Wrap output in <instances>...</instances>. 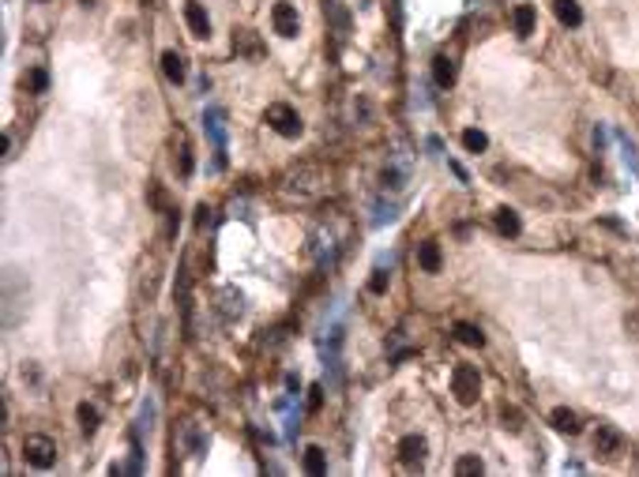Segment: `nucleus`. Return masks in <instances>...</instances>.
Listing matches in <instances>:
<instances>
[{"mask_svg":"<svg viewBox=\"0 0 639 477\" xmlns=\"http://www.w3.org/2000/svg\"><path fill=\"white\" fill-rule=\"evenodd\" d=\"M75 417H79V429H83L87 436H95V432H98V409L90 406V402H79Z\"/></svg>","mask_w":639,"mask_h":477,"instance_id":"obj_19","label":"nucleus"},{"mask_svg":"<svg viewBox=\"0 0 639 477\" xmlns=\"http://www.w3.org/2000/svg\"><path fill=\"white\" fill-rule=\"evenodd\" d=\"M305 470H309L312 477H324L327 473V455H324V447H305Z\"/></svg>","mask_w":639,"mask_h":477,"instance_id":"obj_17","label":"nucleus"},{"mask_svg":"<svg viewBox=\"0 0 639 477\" xmlns=\"http://www.w3.org/2000/svg\"><path fill=\"white\" fill-rule=\"evenodd\" d=\"M463 147H467L470 154H482L489 147V136L482 128H467V132H463Z\"/></svg>","mask_w":639,"mask_h":477,"instance_id":"obj_20","label":"nucleus"},{"mask_svg":"<svg viewBox=\"0 0 639 477\" xmlns=\"http://www.w3.org/2000/svg\"><path fill=\"white\" fill-rule=\"evenodd\" d=\"M184 23H189V31L196 38H211V16L204 11L199 0H189V4H184Z\"/></svg>","mask_w":639,"mask_h":477,"instance_id":"obj_8","label":"nucleus"},{"mask_svg":"<svg viewBox=\"0 0 639 477\" xmlns=\"http://www.w3.org/2000/svg\"><path fill=\"white\" fill-rule=\"evenodd\" d=\"M233 53H241V57H248V60H260L263 45L256 42V34H252V31H233Z\"/></svg>","mask_w":639,"mask_h":477,"instance_id":"obj_12","label":"nucleus"},{"mask_svg":"<svg viewBox=\"0 0 639 477\" xmlns=\"http://www.w3.org/2000/svg\"><path fill=\"white\" fill-rule=\"evenodd\" d=\"M455 75H459L455 60H451L448 53H436V57H433V79H436V83H440V87H451V83H455Z\"/></svg>","mask_w":639,"mask_h":477,"instance_id":"obj_13","label":"nucleus"},{"mask_svg":"<svg viewBox=\"0 0 639 477\" xmlns=\"http://www.w3.org/2000/svg\"><path fill=\"white\" fill-rule=\"evenodd\" d=\"M549 421H553L556 432H568V436H579V432H583L579 414H576V409H568V406H556L553 414H549Z\"/></svg>","mask_w":639,"mask_h":477,"instance_id":"obj_11","label":"nucleus"},{"mask_svg":"<svg viewBox=\"0 0 639 477\" xmlns=\"http://www.w3.org/2000/svg\"><path fill=\"white\" fill-rule=\"evenodd\" d=\"M369 289H372V294H384V289H388V271H372Z\"/></svg>","mask_w":639,"mask_h":477,"instance_id":"obj_25","label":"nucleus"},{"mask_svg":"<svg viewBox=\"0 0 639 477\" xmlns=\"http://www.w3.org/2000/svg\"><path fill=\"white\" fill-rule=\"evenodd\" d=\"M271 23H275V34H278V38H297V31H301L297 8L286 4V0H278V4L271 8Z\"/></svg>","mask_w":639,"mask_h":477,"instance_id":"obj_5","label":"nucleus"},{"mask_svg":"<svg viewBox=\"0 0 639 477\" xmlns=\"http://www.w3.org/2000/svg\"><path fill=\"white\" fill-rule=\"evenodd\" d=\"M500 421H504V429H508V432L523 429V414H519L515 406H504V409H500Z\"/></svg>","mask_w":639,"mask_h":477,"instance_id":"obj_24","label":"nucleus"},{"mask_svg":"<svg viewBox=\"0 0 639 477\" xmlns=\"http://www.w3.org/2000/svg\"><path fill=\"white\" fill-rule=\"evenodd\" d=\"M268 124H271L282 139H297V136H301V117H297L294 105H286V102L268 105Z\"/></svg>","mask_w":639,"mask_h":477,"instance_id":"obj_2","label":"nucleus"},{"mask_svg":"<svg viewBox=\"0 0 639 477\" xmlns=\"http://www.w3.org/2000/svg\"><path fill=\"white\" fill-rule=\"evenodd\" d=\"M492 226H497L500 237H519V230H523V226H519V215L508 210V207H500L497 215H492Z\"/></svg>","mask_w":639,"mask_h":477,"instance_id":"obj_15","label":"nucleus"},{"mask_svg":"<svg viewBox=\"0 0 639 477\" xmlns=\"http://www.w3.org/2000/svg\"><path fill=\"white\" fill-rule=\"evenodd\" d=\"M620 447H624L620 429H613V425H598V432H594V451H598V455H602V459H617Z\"/></svg>","mask_w":639,"mask_h":477,"instance_id":"obj_6","label":"nucleus"},{"mask_svg":"<svg viewBox=\"0 0 639 477\" xmlns=\"http://www.w3.org/2000/svg\"><path fill=\"white\" fill-rule=\"evenodd\" d=\"M23 87H26V90H34V95H42V90L49 87V75H46L42 68H34V72H26V75H23Z\"/></svg>","mask_w":639,"mask_h":477,"instance_id":"obj_22","label":"nucleus"},{"mask_svg":"<svg viewBox=\"0 0 639 477\" xmlns=\"http://www.w3.org/2000/svg\"><path fill=\"white\" fill-rule=\"evenodd\" d=\"M23 459L31 462L38 470H49L53 462H57V444L49 440V436H26L23 440Z\"/></svg>","mask_w":639,"mask_h":477,"instance_id":"obj_3","label":"nucleus"},{"mask_svg":"<svg viewBox=\"0 0 639 477\" xmlns=\"http://www.w3.org/2000/svg\"><path fill=\"white\" fill-rule=\"evenodd\" d=\"M512 26H515L519 38H530V34H534V26H538V11H534V4H519V8L512 11Z\"/></svg>","mask_w":639,"mask_h":477,"instance_id":"obj_10","label":"nucleus"},{"mask_svg":"<svg viewBox=\"0 0 639 477\" xmlns=\"http://www.w3.org/2000/svg\"><path fill=\"white\" fill-rule=\"evenodd\" d=\"M485 470V462L477 459V455H463L459 462H455V473H463V477H474V473H482Z\"/></svg>","mask_w":639,"mask_h":477,"instance_id":"obj_21","label":"nucleus"},{"mask_svg":"<svg viewBox=\"0 0 639 477\" xmlns=\"http://www.w3.org/2000/svg\"><path fill=\"white\" fill-rule=\"evenodd\" d=\"M455 338L463 342V346H485V335H482V327H474V323H455Z\"/></svg>","mask_w":639,"mask_h":477,"instance_id":"obj_18","label":"nucleus"},{"mask_svg":"<svg viewBox=\"0 0 639 477\" xmlns=\"http://www.w3.org/2000/svg\"><path fill=\"white\" fill-rule=\"evenodd\" d=\"M553 11H556V19H561L564 26H571V31L583 23V11H579L576 0H553Z\"/></svg>","mask_w":639,"mask_h":477,"instance_id":"obj_16","label":"nucleus"},{"mask_svg":"<svg viewBox=\"0 0 639 477\" xmlns=\"http://www.w3.org/2000/svg\"><path fill=\"white\" fill-rule=\"evenodd\" d=\"M418 267L425 271V274H436L444 267V252H440V245L436 241H425V245H418Z\"/></svg>","mask_w":639,"mask_h":477,"instance_id":"obj_9","label":"nucleus"},{"mask_svg":"<svg viewBox=\"0 0 639 477\" xmlns=\"http://www.w3.org/2000/svg\"><path fill=\"white\" fill-rule=\"evenodd\" d=\"M451 395H455L459 406H474L477 395H482V376H477L474 365H455L451 373Z\"/></svg>","mask_w":639,"mask_h":477,"instance_id":"obj_1","label":"nucleus"},{"mask_svg":"<svg viewBox=\"0 0 639 477\" xmlns=\"http://www.w3.org/2000/svg\"><path fill=\"white\" fill-rule=\"evenodd\" d=\"M320 184H324V173L320 169H312V166H301V169H294V173L286 177V192L290 195H316L320 192Z\"/></svg>","mask_w":639,"mask_h":477,"instance_id":"obj_4","label":"nucleus"},{"mask_svg":"<svg viewBox=\"0 0 639 477\" xmlns=\"http://www.w3.org/2000/svg\"><path fill=\"white\" fill-rule=\"evenodd\" d=\"M162 72H166L169 83H184V75H189V72H184V57H181L177 49H166V53H162Z\"/></svg>","mask_w":639,"mask_h":477,"instance_id":"obj_14","label":"nucleus"},{"mask_svg":"<svg viewBox=\"0 0 639 477\" xmlns=\"http://www.w3.org/2000/svg\"><path fill=\"white\" fill-rule=\"evenodd\" d=\"M177 173H181V177H189V173H192V151H189V143H184V147H181V162H177Z\"/></svg>","mask_w":639,"mask_h":477,"instance_id":"obj_26","label":"nucleus"},{"mask_svg":"<svg viewBox=\"0 0 639 477\" xmlns=\"http://www.w3.org/2000/svg\"><path fill=\"white\" fill-rule=\"evenodd\" d=\"M147 195H151V207H154V210H169V195H166V188H162L158 181L147 184Z\"/></svg>","mask_w":639,"mask_h":477,"instance_id":"obj_23","label":"nucleus"},{"mask_svg":"<svg viewBox=\"0 0 639 477\" xmlns=\"http://www.w3.org/2000/svg\"><path fill=\"white\" fill-rule=\"evenodd\" d=\"M425 451H429V444H425V436H418V432L398 440V462H403V466H421Z\"/></svg>","mask_w":639,"mask_h":477,"instance_id":"obj_7","label":"nucleus"}]
</instances>
